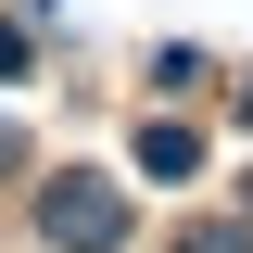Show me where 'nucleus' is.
<instances>
[{
  "label": "nucleus",
  "mask_w": 253,
  "mask_h": 253,
  "mask_svg": "<svg viewBox=\"0 0 253 253\" xmlns=\"http://www.w3.org/2000/svg\"><path fill=\"white\" fill-rule=\"evenodd\" d=\"M51 241L101 253V241H114V203H101V190H51Z\"/></svg>",
  "instance_id": "1"
},
{
  "label": "nucleus",
  "mask_w": 253,
  "mask_h": 253,
  "mask_svg": "<svg viewBox=\"0 0 253 253\" xmlns=\"http://www.w3.org/2000/svg\"><path fill=\"white\" fill-rule=\"evenodd\" d=\"M190 253H241V241H190Z\"/></svg>",
  "instance_id": "2"
}]
</instances>
